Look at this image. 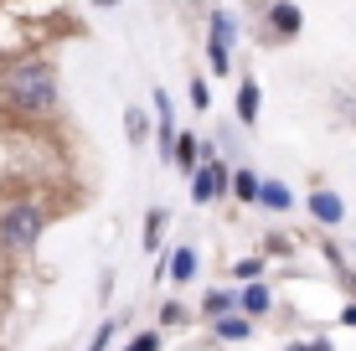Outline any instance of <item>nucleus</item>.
<instances>
[{"label": "nucleus", "instance_id": "obj_1", "mask_svg": "<svg viewBox=\"0 0 356 351\" xmlns=\"http://www.w3.org/2000/svg\"><path fill=\"white\" fill-rule=\"evenodd\" d=\"M0 99L16 108L21 119H47L63 104V83H57V67L47 57H21L0 72Z\"/></svg>", "mask_w": 356, "mask_h": 351}, {"label": "nucleus", "instance_id": "obj_2", "mask_svg": "<svg viewBox=\"0 0 356 351\" xmlns=\"http://www.w3.org/2000/svg\"><path fill=\"white\" fill-rule=\"evenodd\" d=\"M42 233H47V212L36 207V202H10V207L0 212V248L26 253V248H36Z\"/></svg>", "mask_w": 356, "mask_h": 351}, {"label": "nucleus", "instance_id": "obj_3", "mask_svg": "<svg viewBox=\"0 0 356 351\" xmlns=\"http://www.w3.org/2000/svg\"><path fill=\"white\" fill-rule=\"evenodd\" d=\"M222 191H232V171L222 161H202L191 171V202H217Z\"/></svg>", "mask_w": 356, "mask_h": 351}, {"label": "nucleus", "instance_id": "obj_4", "mask_svg": "<svg viewBox=\"0 0 356 351\" xmlns=\"http://www.w3.org/2000/svg\"><path fill=\"white\" fill-rule=\"evenodd\" d=\"M264 21H268V31L274 36H300V26H305V16H300V6H294V0H274V6L264 10Z\"/></svg>", "mask_w": 356, "mask_h": 351}, {"label": "nucleus", "instance_id": "obj_5", "mask_svg": "<svg viewBox=\"0 0 356 351\" xmlns=\"http://www.w3.org/2000/svg\"><path fill=\"white\" fill-rule=\"evenodd\" d=\"M310 217H315V222H321V227H341V222H346V202H341L336 197V191H310Z\"/></svg>", "mask_w": 356, "mask_h": 351}, {"label": "nucleus", "instance_id": "obj_6", "mask_svg": "<svg viewBox=\"0 0 356 351\" xmlns=\"http://www.w3.org/2000/svg\"><path fill=\"white\" fill-rule=\"evenodd\" d=\"M155 129H161V155H176V108H170L165 88H155Z\"/></svg>", "mask_w": 356, "mask_h": 351}, {"label": "nucleus", "instance_id": "obj_7", "mask_svg": "<svg viewBox=\"0 0 356 351\" xmlns=\"http://www.w3.org/2000/svg\"><path fill=\"white\" fill-rule=\"evenodd\" d=\"M259 99H264V93H259V83H253V78H243V83H238V99H232V108H238V119H243V129H248V124H259Z\"/></svg>", "mask_w": 356, "mask_h": 351}, {"label": "nucleus", "instance_id": "obj_8", "mask_svg": "<svg viewBox=\"0 0 356 351\" xmlns=\"http://www.w3.org/2000/svg\"><path fill=\"white\" fill-rule=\"evenodd\" d=\"M259 207H268V212H289V207H294V191L284 186V181H264V186H259Z\"/></svg>", "mask_w": 356, "mask_h": 351}, {"label": "nucleus", "instance_id": "obj_9", "mask_svg": "<svg viewBox=\"0 0 356 351\" xmlns=\"http://www.w3.org/2000/svg\"><path fill=\"white\" fill-rule=\"evenodd\" d=\"M202 155H207V145L196 140V135H176V155H170V161H176L181 171H196V165H202Z\"/></svg>", "mask_w": 356, "mask_h": 351}, {"label": "nucleus", "instance_id": "obj_10", "mask_svg": "<svg viewBox=\"0 0 356 351\" xmlns=\"http://www.w3.org/2000/svg\"><path fill=\"white\" fill-rule=\"evenodd\" d=\"M238 305H243V310H248V316H264V310H268V305H274V295H268V289H264L259 279H248V284H243V289H238Z\"/></svg>", "mask_w": 356, "mask_h": 351}, {"label": "nucleus", "instance_id": "obj_11", "mask_svg": "<svg viewBox=\"0 0 356 351\" xmlns=\"http://www.w3.org/2000/svg\"><path fill=\"white\" fill-rule=\"evenodd\" d=\"M165 279H176V284L196 279V248H186V243H181L176 253H170V274H165Z\"/></svg>", "mask_w": 356, "mask_h": 351}, {"label": "nucleus", "instance_id": "obj_12", "mask_svg": "<svg viewBox=\"0 0 356 351\" xmlns=\"http://www.w3.org/2000/svg\"><path fill=\"white\" fill-rule=\"evenodd\" d=\"M232 36H238V21H232L227 10H212V36H207V42H212V47H227V52H232Z\"/></svg>", "mask_w": 356, "mask_h": 351}, {"label": "nucleus", "instance_id": "obj_13", "mask_svg": "<svg viewBox=\"0 0 356 351\" xmlns=\"http://www.w3.org/2000/svg\"><path fill=\"white\" fill-rule=\"evenodd\" d=\"M259 186H264V181L253 176L248 165H243V171H232V197H238V202H259Z\"/></svg>", "mask_w": 356, "mask_h": 351}, {"label": "nucleus", "instance_id": "obj_14", "mask_svg": "<svg viewBox=\"0 0 356 351\" xmlns=\"http://www.w3.org/2000/svg\"><path fill=\"white\" fill-rule=\"evenodd\" d=\"M232 305H238V295H232V289H212V295L202 300V310H207V316H227Z\"/></svg>", "mask_w": 356, "mask_h": 351}, {"label": "nucleus", "instance_id": "obj_15", "mask_svg": "<svg viewBox=\"0 0 356 351\" xmlns=\"http://www.w3.org/2000/svg\"><path fill=\"white\" fill-rule=\"evenodd\" d=\"M161 227H165V207L145 212V248H161Z\"/></svg>", "mask_w": 356, "mask_h": 351}, {"label": "nucleus", "instance_id": "obj_16", "mask_svg": "<svg viewBox=\"0 0 356 351\" xmlns=\"http://www.w3.org/2000/svg\"><path fill=\"white\" fill-rule=\"evenodd\" d=\"M248 331H253V325L238 320V316H222V320H217V336H222V341H248Z\"/></svg>", "mask_w": 356, "mask_h": 351}, {"label": "nucleus", "instance_id": "obj_17", "mask_svg": "<svg viewBox=\"0 0 356 351\" xmlns=\"http://www.w3.org/2000/svg\"><path fill=\"white\" fill-rule=\"evenodd\" d=\"M124 129H129L134 145H145V135H150V119H145L140 108H129V114H124Z\"/></svg>", "mask_w": 356, "mask_h": 351}, {"label": "nucleus", "instance_id": "obj_18", "mask_svg": "<svg viewBox=\"0 0 356 351\" xmlns=\"http://www.w3.org/2000/svg\"><path fill=\"white\" fill-rule=\"evenodd\" d=\"M232 274H238V284L259 279V274H264V259H238V263H232Z\"/></svg>", "mask_w": 356, "mask_h": 351}, {"label": "nucleus", "instance_id": "obj_19", "mask_svg": "<svg viewBox=\"0 0 356 351\" xmlns=\"http://www.w3.org/2000/svg\"><path fill=\"white\" fill-rule=\"evenodd\" d=\"M191 108H202V114L212 108V88H207L202 78H191Z\"/></svg>", "mask_w": 356, "mask_h": 351}, {"label": "nucleus", "instance_id": "obj_20", "mask_svg": "<svg viewBox=\"0 0 356 351\" xmlns=\"http://www.w3.org/2000/svg\"><path fill=\"white\" fill-rule=\"evenodd\" d=\"M155 346H161V331H145V336H134L124 351H155Z\"/></svg>", "mask_w": 356, "mask_h": 351}, {"label": "nucleus", "instance_id": "obj_21", "mask_svg": "<svg viewBox=\"0 0 356 351\" xmlns=\"http://www.w3.org/2000/svg\"><path fill=\"white\" fill-rule=\"evenodd\" d=\"M161 320H165V325H181V320H186V310H181L176 300H165V305H161Z\"/></svg>", "mask_w": 356, "mask_h": 351}, {"label": "nucleus", "instance_id": "obj_22", "mask_svg": "<svg viewBox=\"0 0 356 351\" xmlns=\"http://www.w3.org/2000/svg\"><path fill=\"white\" fill-rule=\"evenodd\" d=\"M108 336H114V320H104V325H98V331H93L88 351H104V346H108Z\"/></svg>", "mask_w": 356, "mask_h": 351}, {"label": "nucleus", "instance_id": "obj_23", "mask_svg": "<svg viewBox=\"0 0 356 351\" xmlns=\"http://www.w3.org/2000/svg\"><path fill=\"white\" fill-rule=\"evenodd\" d=\"M264 248H268V253H289V238H279V233H268V238H264Z\"/></svg>", "mask_w": 356, "mask_h": 351}, {"label": "nucleus", "instance_id": "obj_24", "mask_svg": "<svg viewBox=\"0 0 356 351\" xmlns=\"http://www.w3.org/2000/svg\"><path fill=\"white\" fill-rule=\"evenodd\" d=\"M341 320H346V325H356V300H351L346 310H341Z\"/></svg>", "mask_w": 356, "mask_h": 351}, {"label": "nucleus", "instance_id": "obj_25", "mask_svg": "<svg viewBox=\"0 0 356 351\" xmlns=\"http://www.w3.org/2000/svg\"><path fill=\"white\" fill-rule=\"evenodd\" d=\"M294 351H330V341H310V346H294Z\"/></svg>", "mask_w": 356, "mask_h": 351}, {"label": "nucleus", "instance_id": "obj_26", "mask_svg": "<svg viewBox=\"0 0 356 351\" xmlns=\"http://www.w3.org/2000/svg\"><path fill=\"white\" fill-rule=\"evenodd\" d=\"M93 6H98V10H114V6H119V0H93Z\"/></svg>", "mask_w": 356, "mask_h": 351}, {"label": "nucleus", "instance_id": "obj_27", "mask_svg": "<svg viewBox=\"0 0 356 351\" xmlns=\"http://www.w3.org/2000/svg\"><path fill=\"white\" fill-rule=\"evenodd\" d=\"M351 114H356V108H351Z\"/></svg>", "mask_w": 356, "mask_h": 351}]
</instances>
